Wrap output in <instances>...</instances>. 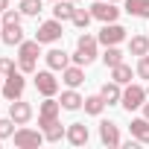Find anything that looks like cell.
I'll list each match as a JSON object with an SVG mask.
<instances>
[{
    "label": "cell",
    "mask_w": 149,
    "mask_h": 149,
    "mask_svg": "<svg viewBox=\"0 0 149 149\" xmlns=\"http://www.w3.org/2000/svg\"><path fill=\"white\" fill-rule=\"evenodd\" d=\"M100 38L97 35H91V32H82L79 38H76V50L70 53V58H73V64H82V67H88V64H94L97 58H100Z\"/></svg>",
    "instance_id": "1"
},
{
    "label": "cell",
    "mask_w": 149,
    "mask_h": 149,
    "mask_svg": "<svg viewBox=\"0 0 149 149\" xmlns=\"http://www.w3.org/2000/svg\"><path fill=\"white\" fill-rule=\"evenodd\" d=\"M24 91H26V73H24V70H12L9 76H3V85H0L3 100L15 102V100L24 97Z\"/></svg>",
    "instance_id": "2"
},
{
    "label": "cell",
    "mask_w": 149,
    "mask_h": 149,
    "mask_svg": "<svg viewBox=\"0 0 149 149\" xmlns=\"http://www.w3.org/2000/svg\"><path fill=\"white\" fill-rule=\"evenodd\" d=\"M146 100H149V97H146V88H143V85H137V82H129V85H123V100H120V105H123L129 114L140 111Z\"/></svg>",
    "instance_id": "3"
},
{
    "label": "cell",
    "mask_w": 149,
    "mask_h": 149,
    "mask_svg": "<svg viewBox=\"0 0 149 149\" xmlns=\"http://www.w3.org/2000/svg\"><path fill=\"white\" fill-rule=\"evenodd\" d=\"M32 85H35V91H38L41 97H56L58 88H61V82L56 79V70H50V67L32 73Z\"/></svg>",
    "instance_id": "4"
},
{
    "label": "cell",
    "mask_w": 149,
    "mask_h": 149,
    "mask_svg": "<svg viewBox=\"0 0 149 149\" xmlns=\"http://www.w3.org/2000/svg\"><path fill=\"white\" fill-rule=\"evenodd\" d=\"M35 38L41 44H58L64 38V24L58 18H50V21H41L38 29H35Z\"/></svg>",
    "instance_id": "5"
},
{
    "label": "cell",
    "mask_w": 149,
    "mask_h": 149,
    "mask_svg": "<svg viewBox=\"0 0 149 149\" xmlns=\"http://www.w3.org/2000/svg\"><path fill=\"white\" fill-rule=\"evenodd\" d=\"M12 140H15V146H18V149H38L47 137H44V132H41V129L18 126V129H15V134H12Z\"/></svg>",
    "instance_id": "6"
},
{
    "label": "cell",
    "mask_w": 149,
    "mask_h": 149,
    "mask_svg": "<svg viewBox=\"0 0 149 149\" xmlns=\"http://www.w3.org/2000/svg\"><path fill=\"white\" fill-rule=\"evenodd\" d=\"M97 38H100V44H102V47H111V44H123V41H129V29H126L123 24L111 21V24H102V29L97 32Z\"/></svg>",
    "instance_id": "7"
},
{
    "label": "cell",
    "mask_w": 149,
    "mask_h": 149,
    "mask_svg": "<svg viewBox=\"0 0 149 149\" xmlns=\"http://www.w3.org/2000/svg\"><path fill=\"white\" fill-rule=\"evenodd\" d=\"M91 9V15H94V21H100V24H111V21H120V3H111V0H97V3H91L88 6Z\"/></svg>",
    "instance_id": "8"
},
{
    "label": "cell",
    "mask_w": 149,
    "mask_h": 149,
    "mask_svg": "<svg viewBox=\"0 0 149 149\" xmlns=\"http://www.w3.org/2000/svg\"><path fill=\"white\" fill-rule=\"evenodd\" d=\"M61 111H64V108H61V102H58L56 97H44V102H38V129L56 123Z\"/></svg>",
    "instance_id": "9"
},
{
    "label": "cell",
    "mask_w": 149,
    "mask_h": 149,
    "mask_svg": "<svg viewBox=\"0 0 149 149\" xmlns=\"http://www.w3.org/2000/svg\"><path fill=\"white\" fill-rule=\"evenodd\" d=\"M100 143L108 146V149H114V146L123 143V137H120V126H117L114 120H102V123H100Z\"/></svg>",
    "instance_id": "10"
},
{
    "label": "cell",
    "mask_w": 149,
    "mask_h": 149,
    "mask_svg": "<svg viewBox=\"0 0 149 149\" xmlns=\"http://www.w3.org/2000/svg\"><path fill=\"white\" fill-rule=\"evenodd\" d=\"M44 61H47V67L50 70H56V73H61L73 58H70V53H64L61 47H50L47 53H44Z\"/></svg>",
    "instance_id": "11"
},
{
    "label": "cell",
    "mask_w": 149,
    "mask_h": 149,
    "mask_svg": "<svg viewBox=\"0 0 149 149\" xmlns=\"http://www.w3.org/2000/svg\"><path fill=\"white\" fill-rule=\"evenodd\" d=\"M32 114H35V111H32L29 102H24V97L15 100V102H9V117H12L18 126H26V123L32 120Z\"/></svg>",
    "instance_id": "12"
},
{
    "label": "cell",
    "mask_w": 149,
    "mask_h": 149,
    "mask_svg": "<svg viewBox=\"0 0 149 149\" xmlns=\"http://www.w3.org/2000/svg\"><path fill=\"white\" fill-rule=\"evenodd\" d=\"M64 140H67L70 146H85V143L91 140V132H88V126H85V123H70V126H67Z\"/></svg>",
    "instance_id": "13"
},
{
    "label": "cell",
    "mask_w": 149,
    "mask_h": 149,
    "mask_svg": "<svg viewBox=\"0 0 149 149\" xmlns=\"http://www.w3.org/2000/svg\"><path fill=\"white\" fill-rule=\"evenodd\" d=\"M61 82H64L67 88H79V85L85 82V67H82V64H73V61H70V64L61 70Z\"/></svg>",
    "instance_id": "14"
},
{
    "label": "cell",
    "mask_w": 149,
    "mask_h": 149,
    "mask_svg": "<svg viewBox=\"0 0 149 149\" xmlns=\"http://www.w3.org/2000/svg\"><path fill=\"white\" fill-rule=\"evenodd\" d=\"M24 38H26V35H24V26H21V24H3L0 41H3L6 47H18V44H21Z\"/></svg>",
    "instance_id": "15"
},
{
    "label": "cell",
    "mask_w": 149,
    "mask_h": 149,
    "mask_svg": "<svg viewBox=\"0 0 149 149\" xmlns=\"http://www.w3.org/2000/svg\"><path fill=\"white\" fill-rule=\"evenodd\" d=\"M58 102H61V108H64V111H79V108H82V102H85V97L79 94V88H67V91H61Z\"/></svg>",
    "instance_id": "16"
},
{
    "label": "cell",
    "mask_w": 149,
    "mask_h": 149,
    "mask_svg": "<svg viewBox=\"0 0 149 149\" xmlns=\"http://www.w3.org/2000/svg\"><path fill=\"white\" fill-rule=\"evenodd\" d=\"M41 41L38 38H24L21 44H18V58H32V61H38V56H41Z\"/></svg>",
    "instance_id": "17"
},
{
    "label": "cell",
    "mask_w": 149,
    "mask_h": 149,
    "mask_svg": "<svg viewBox=\"0 0 149 149\" xmlns=\"http://www.w3.org/2000/svg\"><path fill=\"white\" fill-rule=\"evenodd\" d=\"M100 97L105 100V105H120V100H123V85H117L114 79H108V82L100 88Z\"/></svg>",
    "instance_id": "18"
},
{
    "label": "cell",
    "mask_w": 149,
    "mask_h": 149,
    "mask_svg": "<svg viewBox=\"0 0 149 149\" xmlns=\"http://www.w3.org/2000/svg\"><path fill=\"white\" fill-rule=\"evenodd\" d=\"M126 50H129V56H146L149 53V35H143V32H137V35H129V41H126Z\"/></svg>",
    "instance_id": "19"
},
{
    "label": "cell",
    "mask_w": 149,
    "mask_h": 149,
    "mask_svg": "<svg viewBox=\"0 0 149 149\" xmlns=\"http://www.w3.org/2000/svg\"><path fill=\"white\" fill-rule=\"evenodd\" d=\"M132 137L140 140V143H149V120L140 114V117H132V126H129Z\"/></svg>",
    "instance_id": "20"
},
{
    "label": "cell",
    "mask_w": 149,
    "mask_h": 149,
    "mask_svg": "<svg viewBox=\"0 0 149 149\" xmlns=\"http://www.w3.org/2000/svg\"><path fill=\"white\" fill-rule=\"evenodd\" d=\"M123 12L132 18H146L149 21V0H123Z\"/></svg>",
    "instance_id": "21"
},
{
    "label": "cell",
    "mask_w": 149,
    "mask_h": 149,
    "mask_svg": "<svg viewBox=\"0 0 149 149\" xmlns=\"http://www.w3.org/2000/svg\"><path fill=\"white\" fill-rule=\"evenodd\" d=\"M100 58H102V64L111 70V67H117L120 61H126V56H123V50H120V44H111V47H105L102 53H100Z\"/></svg>",
    "instance_id": "22"
},
{
    "label": "cell",
    "mask_w": 149,
    "mask_h": 149,
    "mask_svg": "<svg viewBox=\"0 0 149 149\" xmlns=\"http://www.w3.org/2000/svg\"><path fill=\"white\" fill-rule=\"evenodd\" d=\"M50 12H53V18H58V21L64 24V21L73 18V12H76V3H73V0H56Z\"/></svg>",
    "instance_id": "23"
},
{
    "label": "cell",
    "mask_w": 149,
    "mask_h": 149,
    "mask_svg": "<svg viewBox=\"0 0 149 149\" xmlns=\"http://www.w3.org/2000/svg\"><path fill=\"white\" fill-rule=\"evenodd\" d=\"M132 76H137V73L132 70V64H126V61H120L117 67H111V79L117 82V85H129L132 82Z\"/></svg>",
    "instance_id": "24"
},
{
    "label": "cell",
    "mask_w": 149,
    "mask_h": 149,
    "mask_svg": "<svg viewBox=\"0 0 149 149\" xmlns=\"http://www.w3.org/2000/svg\"><path fill=\"white\" fill-rule=\"evenodd\" d=\"M82 108H85V114H91V117H100V114L105 111V100H102L100 94H91V97H85Z\"/></svg>",
    "instance_id": "25"
},
{
    "label": "cell",
    "mask_w": 149,
    "mask_h": 149,
    "mask_svg": "<svg viewBox=\"0 0 149 149\" xmlns=\"http://www.w3.org/2000/svg\"><path fill=\"white\" fill-rule=\"evenodd\" d=\"M41 132H44V137H47L50 143H58V140H61V137L67 134V126H61V123L56 120V123H50V126H44Z\"/></svg>",
    "instance_id": "26"
},
{
    "label": "cell",
    "mask_w": 149,
    "mask_h": 149,
    "mask_svg": "<svg viewBox=\"0 0 149 149\" xmlns=\"http://www.w3.org/2000/svg\"><path fill=\"white\" fill-rule=\"evenodd\" d=\"M18 9L24 12V18H38L44 12V0H21Z\"/></svg>",
    "instance_id": "27"
},
{
    "label": "cell",
    "mask_w": 149,
    "mask_h": 149,
    "mask_svg": "<svg viewBox=\"0 0 149 149\" xmlns=\"http://www.w3.org/2000/svg\"><path fill=\"white\" fill-rule=\"evenodd\" d=\"M94 21V15H91V9H79L76 6V12H73V18H70V24L76 26V29H88V24Z\"/></svg>",
    "instance_id": "28"
},
{
    "label": "cell",
    "mask_w": 149,
    "mask_h": 149,
    "mask_svg": "<svg viewBox=\"0 0 149 149\" xmlns=\"http://www.w3.org/2000/svg\"><path fill=\"white\" fill-rule=\"evenodd\" d=\"M15 126H18V123H15L12 117H0V140L12 137V134H15Z\"/></svg>",
    "instance_id": "29"
},
{
    "label": "cell",
    "mask_w": 149,
    "mask_h": 149,
    "mask_svg": "<svg viewBox=\"0 0 149 149\" xmlns=\"http://www.w3.org/2000/svg\"><path fill=\"white\" fill-rule=\"evenodd\" d=\"M134 73H137L140 79H146V82H149V53L137 58V64H134Z\"/></svg>",
    "instance_id": "30"
},
{
    "label": "cell",
    "mask_w": 149,
    "mask_h": 149,
    "mask_svg": "<svg viewBox=\"0 0 149 149\" xmlns=\"http://www.w3.org/2000/svg\"><path fill=\"white\" fill-rule=\"evenodd\" d=\"M0 18H3V24H21V21H24V12H21V9H12V6H9V9L3 12V15H0Z\"/></svg>",
    "instance_id": "31"
},
{
    "label": "cell",
    "mask_w": 149,
    "mask_h": 149,
    "mask_svg": "<svg viewBox=\"0 0 149 149\" xmlns=\"http://www.w3.org/2000/svg\"><path fill=\"white\" fill-rule=\"evenodd\" d=\"M12 70H18L15 58H9V56H0V76H9Z\"/></svg>",
    "instance_id": "32"
},
{
    "label": "cell",
    "mask_w": 149,
    "mask_h": 149,
    "mask_svg": "<svg viewBox=\"0 0 149 149\" xmlns=\"http://www.w3.org/2000/svg\"><path fill=\"white\" fill-rule=\"evenodd\" d=\"M18 70H24L26 76H32V73L38 70V61H32V58H18Z\"/></svg>",
    "instance_id": "33"
},
{
    "label": "cell",
    "mask_w": 149,
    "mask_h": 149,
    "mask_svg": "<svg viewBox=\"0 0 149 149\" xmlns=\"http://www.w3.org/2000/svg\"><path fill=\"white\" fill-rule=\"evenodd\" d=\"M9 3H12V0H0V15H3V12L9 9Z\"/></svg>",
    "instance_id": "34"
},
{
    "label": "cell",
    "mask_w": 149,
    "mask_h": 149,
    "mask_svg": "<svg viewBox=\"0 0 149 149\" xmlns=\"http://www.w3.org/2000/svg\"><path fill=\"white\" fill-rule=\"evenodd\" d=\"M140 111H143V117H146V120H149V100H146V102H143V108H140Z\"/></svg>",
    "instance_id": "35"
},
{
    "label": "cell",
    "mask_w": 149,
    "mask_h": 149,
    "mask_svg": "<svg viewBox=\"0 0 149 149\" xmlns=\"http://www.w3.org/2000/svg\"><path fill=\"white\" fill-rule=\"evenodd\" d=\"M0 32H3V18H0Z\"/></svg>",
    "instance_id": "36"
},
{
    "label": "cell",
    "mask_w": 149,
    "mask_h": 149,
    "mask_svg": "<svg viewBox=\"0 0 149 149\" xmlns=\"http://www.w3.org/2000/svg\"><path fill=\"white\" fill-rule=\"evenodd\" d=\"M111 3H123V0H111Z\"/></svg>",
    "instance_id": "37"
},
{
    "label": "cell",
    "mask_w": 149,
    "mask_h": 149,
    "mask_svg": "<svg viewBox=\"0 0 149 149\" xmlns=\"http://www.w3.org/2000/svg\"><path fill=\"white\" fill-rule=\"evenodd\" d=\"M146 97H149V85H146Z\"/></svg>",
    "instance_id": "38"
},
{
    "label": "cell",
    "mask_w": 149,
    "mask_h": 149,
    "mask_svg": "<svg viewBox=\"0 0 149 149\" xmlns=\"http://www.w3.org/2000/svg\"><path fill=\"white\" fill-rule=\"evenodd\" d=\"M73 3H79V0H73Z\"/></svg>",
    "instance_id": "39"
},
{
    "label": "cell",
    "mask_w": 149,
    "mask_h": 149,
    "mask_svg": "<svg viewBox=\"0 0 149 149\" xmlns=\"http://www.w3.org/2000/svg\"><path fill=\"white\" fill-rule=\"evenodd\" d=\"M0 146H3V140H0Z\"/></svg>",
    "instance_id": "40"
},
{
    "label": "cell",
    "mask_w": 149,
    "mask_h": 149,
    "mask_svg": "<svg viewBox=\"0 0 149 149\" xmlns=\"http://www.w3.org/2000/svg\"><path fill=\"white\" fill-rule=\"evenodd\" d=\"M50 3H56V0H50Z\"/></svg>",
    "instance_id": "41"
},
{
    "label": "cell",
    "mask_w": 149,
    "mask_h": 149,
    "mask_svg": "<svg viewBox=\"0 0 149 149\" xmlns=\"http://www.w3.org/2000/svg\"><path fill=\"white\" fill-rule=\"evenodd\" d=\"M0 79H3V76H0Z\"/></svg>",
    "instance_id": "42"
}]
</instances>
